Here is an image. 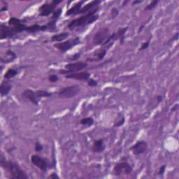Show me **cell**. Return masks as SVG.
I'll use <instances>...</instances> for the list:
<instances>
[{
  "instance_id": "cell-13",
  "label": "cell",
  "mask_w": 179,
  "mask_h": 179,
  "mask_svg": "<svg viewBox=\"0 0 179 179\" xmlns=\"http://www.w3.org/2000/svg\"><path fill=\"white\" fill-rule=\"evenodd\" d=\"M22 97L27 99L29 101H30L32 104H33L34 105L37 106L39 104V101L40 99L37 97L36 92H34L31 89H26L22 92L21 94Z\"/></svg>"
},
{
  "instance_id": "cell-32",
  "label": "cell",
  "mask_w": 179,
  "mask_h": 179,
  "mask_svg": "<svg viewBox=\"0 0 179 179\" xmlns=\"http://www.w3.org/2000/svg\"><path fill=\"white\" fill-rule=\"evenodd\" d=\"M88 86L90 87H92V88H94V87H97L98 86V82L94 80L93 78H90L88 81Z\"/></svg>"
},
{
  "instance_id": "cell-34",
  "label": "cell",
  "mask_w": 179,
  "mask_h": 179,
  "mask_svg": "<svg viewBox=\"0 0 179 179\" xmlns=\"http://www.w3.org/2000/svg\"><path fill=\"white\" fill-rule=\"evenodd\" d=\"M150 41L148 40V41H146V42H144V43H143L142 44H141V48H139V51H143V50L147 49L148 48V47H149V45H150Z\"/></svg>"
},
{
  "instance_id": "cell-16",
  "label": "cell",
  "mask_w": 179,
  "mask_h": 179,
  "mask_svg": "<svg viewBox=\"0 0 179 179\" xmlns=\"http://www.w3.org/2000/svg\"><path fill=\"white\" fill-rule=\"evenodd\" d=\"M12 88L11 82L9 80H4L2 82L0 86V93L2 97L8 95Z\"/></svg>"
},
{
  "instance_id": "cell-15",
  "label": "cell",
  "mask_w": 179,
  "mask_h": 179,
  "mask_svg": "<svg viewBox=\"0 0 179 179\" xmlns=\"http://www.w3.org/2000/svg\"><path fill=\"white\" fill-rule=\"evenodd\" d=\"M100 4H101L100 0H93V1L89 2L88 4H86L83 7H82L80 11L78 13V15L88 13L89 11H92L93 9L97 7Z\"/></svg>"
},
{
  "instance_id": "cell-41",
  "label": "cell",
  "mask_w": 179,
  "mask_h": 179,
  "mask_svg": "<svg viewBox=\"0 0 179 179\" xmlns=\"http://www.w3.org/2000/svg\"><path fill=\"white\" fill-rule=\"evenodd\" d=\"M7 9H8V6H7V5H6V6H4L2 7V9H1V12L6 11H7Z\"/></svg>"
},
{
  "instance_id": "cell-18",
  "label": "cell",
  "mask_w": 179,
  "mask_h": 179,
  "mask_svg": "<svg viewBox=\"0 0 179 179\" xmlns=\"http://www.w3.org/2000/svg\"><path fill=\"white\" fill-rule=\"evenodd\" d=\"M48 26L47 25H39L38 24H34L33 25L27 26L26 32L28 33H36L38 32H44L48 31Z\"/></svg>"
},
{
  "instance_id": "cell-19",
  "label": "cell",
  "mask_w": 179,
  "mask_h": 179,
  "mask_svg": "<svg viewBox=\"0 0 179 179\" xmlns=\"http://www.w3.org/2000/svg\"><path fill=\"white\" fill-rule=\"evenodd\" d=\"M83 1H80L78 2H77L76 4H74L71 8L69 9L68 11L66 12L65 15L67 16H71V15H78V13L80 11V10L82 8V6H83Z\"/></svg>"
},
{
  "instance_id": "cell-42",
  "label": "cell",
  "mask_w": 179,
  "mask_h": 179,
  "mask_svg": "<svg viewBox=\"0 0 179 179\" xmlns=\"http://www.w3.org/2000/svg\"><path fill=\"white\" fill-rule=\"evenodd\" d=\"M144 27H145V26H144V25H141V27H139V28L138 29V33H140V32H141V31H142Z\"/></svg>"
},
{
  "instance_id": "cell-2",
  "label": "cell",
  "mask_w": 179,
  "mask_h": 179,
  "mask_svg": "<svg viewBox=\"0 0 179 179\" xmlns=\"http://www.w3.org/2000/svg\"><path fill=\"white\" fill-rule=\"evenodd\" d=\"M98 11L99 7L97 6L84 16L71 21L68 24L67 27L71 30H73L76 27H83L88 25L93 24L94 22L97 21L99 19V15L97 14V12Z\"/></svg>"
},
{
  "instance_id": "cell-37",
  "label": "cell",
  "mask_w": 179,
  "mask_h": 179,
  "mask_svg": "<svg viewBox=\"0 0 179 179\" xmlns=\"http://www.w3.org/2000/svg\"><path fill=\"white\" fill-rule=\"evenodd\" d=\"M48 178H51V179H59V176L57 174V173L55 172H53V173H52L51 175H50Z\"/></svg>"
},
{
  "instance_id": "cell-24",
  "label": "cell",
  "mask_w": 179,
  "mask_h": 179,
  "mask_svg": "<svg viewBox=\"0 0 179 179\" xmlns=\"http://www.w3.org/2000/svg\"><path fill=\"white\" fill-rule=\"evenodd\" d=\"M36 94L37 97H38L39 99L41 98H47V97H51L53 95V93H50V92L47 91V90H39L36 91Z\"/></svg>"
},
{
  "instance_id": "cell-8",
  "label": "cell",
  "mask_w": 179,
  "mask_h": 179,
  "mask_svg": "<svg viewBox=\"0 0 179 179\" xmlns=\"http://www.w3.org/2000/svg\"><path fill=\"white\" fill-rule=\"evenodd\" d=\"M132 166L127 162H118L114 166L113 174L115 176H120L122 174L129 175L132 172Z\"/></svg>"
},
{
  "instance_id": "cell-31",
  "label": "cell",
  "mask_w": 179,
  "mask_h": 179,
  "mask_svg": "<svg viewBox=\"0 0 179 179\" xmlns=\"http://www.w3.org/2000/svg\"><path fill=\"white\" fill-rule=\"evenodd\" d=\"M43 149H44L43 145H42L39 141H36L35 144H34V150H35L36 152L40 153L43 150Z\"/></svg>"
},
{
  "instance_id": "cell-29",
  "label": "cell",
  "mask_w": 179,
  "mask_h": 179,
  "mask_svg": "<svg viewBox=\"0 0 179 179\" xmlns=\"http://www.w3.org/2000/svg\"><path fill=\"white\" fill-rule=\"evenodd\" d=\"M159 3V0H153L150 2V4H148L147 6H146L145 10L146 11H151V10H153V9H155V7L157 6V5Z\"/></svg>"
},
{
  "instance_id": "cell-12",
  "label": "cell",
  "mask_w": 179,
  "mask_h": 179,
  "mask_svg": "<svg viewBox=\"0 0 179 179\" xmlns=\"http://www.w3.org/2000/svg\"><path fill=\"white\" fill-rule=\"evenodd\" d=\"M16 34L12 27L7 26L3 23L0 25V39L2 40L5 39L13 38Z\"/></svg>"
},
{
  "instance_id": "cell-28",
  "label": "cell",
  "mask_w": 179,
  "mask_h": 179,
  "mask_svg": "<svg viewBox=\"0 0 179 179\" xmlns=\"http://www.w3.org/2000/svg\"><path fill=\"white\" fill-rule=\"evenodd\" d=\"M62 12H63V9H62V8H59L57 9L53 13V16L51 17V21L57 22V21H58V20L59 18V16H61Z\"/></svg>"
},
{
  "instance_id": "cell-30",
  "label": "cell",
  "mask_w": 179,
  "mask_h": 179,
  "mask_svg": "<svg viewBox=\"0 0 179 179\" xmlns=\"http://www.w3.org/2000/svg\"><path fill=\"white\" fill-rule=\"evenodd\" d=\"M118 15H119V10L117 8H113L111 9V13H110V18L115 19Z\"/></svg>"
},
{
  "instance_id": "cell-23",
  "label": "cell",
  "mask_w": 179,
  "mask_h": 179,
  "mask_svg": "<svg viewBox=\"0 0 179 179\" xmlns=\"http://www.w3.org/2000/svg\"><path fill=\"white\" fill-rule=\"evenodd\" d=\"M18 71L13 68H10L6 71V73L4 74V78L5 80H10V79L14 78L15 76H17Z\"/></svg>"
},
{
  "instance_id": "cell-7",
  "label": "cell",
  "mask_w": 179,
  "mask_h": 179,
  "mask_svg": "<svg viewBox=\"0 0 179 179\" xmlns=\"http://www.w3.org/2000/svg\"><path fill=\"white\" fill-rule=\"evenodd\" d=\"M109 36H110V30L108 27L99 29L93 36V43L94 46H99V45L102 46Z\"/></svg>"
},
{
  "instance_id": "cell-5",
  "label": "cell",
  "mask_w": 179,
  "mask_h": 179,
  "mask_svg": "<svg viewBox=\"0 0 179 179\" xmlns=\"http://www.w3.org/2000/svg\"><path fill=\"white\" fill-rule=\"evenodd\" d=\"M88 66L86 62H76V63H71L66 64L64 66V70H62L59 73L63 74H68L71 73H76V72L81 71L87 68Z\"/></svg>"
},
{
  "instance_id": "cell-27",
  "label": "cell",
  "mask_w": 179,
  "mask_h": 179,
  "mask_svg": "<svg viewBox=\"0 0 179 179\" xmlns=\"http://www.w3.org/2000/svg\"><path fill=\"white\" fill-rule=\"evenodd\" d=\"M108 48H106L105 49L99 50V51L96 52L95 56L97 57V59H96L95 61L102 60V59L104 58V57H105L106 53H107V49Z\"/></svg>"
},
{
  "instance_id": "cell-14",
  "label": "cell",
  "mask_w": 179,
  "mask_h": 179,
  "mask_svg": "<svg viewBox=\"0 0 179 179\" xmlns=\"http://www.w3.org/2000/svg\"><path fill=\"white\" fill-rule=\"evenodd\" d=\"M65 77L67 79H74V80L87 81L90 78V74L88 71L76 72V73L66 74Z\"/></svg>"
},
{
  "instance_id": "cell-20",
  "label": "cell",
  "mask_w": 179,
  "mask_h": 179,
  "mask_svg": "<svg viewBox=\"0 0 179 179\" xmlns=\"http://www.w3.org/2000/svg\"><path fill=\"white\" fill-rule=\"evenodd\" d=\"M128 27H120L116 32V40L118 39L120 44H123L125 39V33L128 31Z\"/></svg>"
},
{
  "instance_id": "cell-17",
  "label": "cell",
  "mask_w": 179,
  "mask_h": 179,
  "mask_svg": "<svg viewBox=\"0 0 179 179\" xmlns=\"http://www.w3.org/2000/svg\"><path fill=\"white\" fill-rule=\"evenodd\" d=\"M105 148L106 146L104 145V139H99L94 141L93 145V148H92V150H93V153H101L104 152Z\"/></svg>"
},
{
  "instance_id": "cell-25",
  "label": "cell",
  "mask_w": 179,
  "mask_h": 179,
  "mask_svg": "<svg viewBox=\"0 0 179 179\" xmlns=\"http://www.w3.org/2000/svg\"><path fill=\"white\" fill-rule=\"evenodd\" d=\"M94 120L92 117H87V118H82L80 120V124L81 125L86 127H91L94 125Z\"/></svg>"
},
{
  "instance_id": "cell-21",
  "label": "cell",
  "mask_w": 179,
  "mask_h": 179,
  "mask_svg": "<svg viewBox=\"0 0 179 179\" xmlns=\"http://www.w3.org/2000/svg\"><path fill=\"white\" fill-rule=\"evenodd\" d=\"M69 36V32H62V33L56 34H54V35L51 37V41L52 42H63L64 40H65L66 39L68 38Z\"/></svg>"
},
{
  "instance_id": "cell-38",
  "label": "cell",
  "mask_w": 179,
  "mask_h": 179,
  "mask_svg": "<svg viewBox=\"0 0 179 179\" xmlns=\"http://www.w3.org/2000/svg\"><path fill=\"white\" fill-rule=\"evenodd\" d=\"M178 39V32H177V33H176L174 35H173V36L171 38L169 41V42H171V41H177Z\"/></svg>"
},
{
  "instance_id": "cell-44",
  "label": "cell",
  "mask_w": 179,
  "mask_h": 179,
  "mask_svg": "<svg viewBox=\"0 0 179 179\" xmlns=\"http://www.w3.org/2000/svg\"><path fill=\"white\" fill-rule=\"evenodd\" d=\"M128 2H129V1H124V2H123V5H122V7L125 6V4H126L127 3H128Z\"/></svg>"
},
{
  "instance_id": "cell-36",
  "label": "cell",
  "mask_w": 179,
  "mask_h": 179,
  "mask_svg": "<svg viewBox=\"0 0 179 179\" xmlns=\"http://www.w3.org/2000/svg\"><path fill=\"white\" fill-rule=\"evenodd\" d=\"M166 165H164L162 166H161L160 169H159V171H158V175L159 176H161V175H163L164 173L165 172V170H166Z\"/></svg>"
},
{
  "instance_id": "cell-9",
  "label": "cell",
  "mask_w": 179,
  "mask_h": 179,
  "mask_svg": "<svg viewBox=\"0 0 179 179\" xmlns=\"http://www.w3.org/2000/svg\"><path fill=\"white\" fill-rule=\"evenodd\" d=\"M31 162L39 169L46 172L49 166V162L46 158H43L39 155H32L31 156Z\"/></svg>"
},
{
  "instance_id": "cell-43",
  "label": "cell",
  "mask_w": 179,
  "mask_h": 179,
  "mask_svg": "<svg viewBox=\"0 0 179 179\" xmlns=\"http://www.w3.org/2000/svg\"><path fill=\"white\" fill-rule=\"evenodd\" d=\"M178 104H176V105L173 106V107L172 108V109H171V111H175L176 109H178Z\"/></svg>"
},
{
  "instance_id": "cell-6",
  "label": "cell",
  "mask_w": 179,
  "mask_h": 179,
  "mask_svg": "<svg viewBox=\"0 0 179 179\" xmlns=\"http://www.w3.org/2000/svg\"><path fill=\"white\" fill-rule=\"evenodd\" d=\"M80 44H81L80 37L77 36L74 39H71L65 41L55 44L54 45V47L57 49H58L59 51L62 52V53H66L67 51H69V50H71V48H73L74 47L76 46L77 45Z\"/></svg>"
},
{
  "instance_id": "cell-33",
  "label": "cell",
  "mask_w": 179,
  "mask_h": 179,
  "mask_svg": "<svg viewBox=\"0 0 179 179\" xmlns=\"http://www.w3.org/2000/svg\"><path fill=\"white\" fill-rule=\"evenodd\" d=\"M59 77L56 74H52V75L48 76V81L51 83H55V82L58 81Z\"/></svg>"
},
{
  "instance_id": "cell-1",
  "label": "cell",
  "mask_w": 179,
  "mask_h": 179,
  "mask_svg": "<svg viewBox=\"0 0 179 179\" xmlns=\"http://www.w3.org/2000/svg\"><path fill=\"white\" fill-rule=\"evenodd\" d=\"M0 165L8 173L10 178L13 179H27L28 176L22 169L18 164L11 160H7L4 155H1Z\"/></svg>"
},
{
  "instance_id": "cell-10",
  "label": "cell",
  "mask_w": 179,
  "mask_h": 179,
  "mask_svg": "<svg viewBox=\"0 0 179 179\" xmlns=\"http://www.w3.org/2000/svg\"><path fill=\"white\" fill-rule=\"evenodd\" d=\"M8 23L10 27H13V30L16 34L27 30V26L25 25V21H22V20L12 17L9 20Z\"/></svg>"
},
{
  "instance_id": "cell-40",
  "label": "cell",
  "mask_w": 179,
  "mask_h": 179,
  "mask_svg": "<svg viewBox=\"0 0 179 179\" xmlns=\"http://www.w3.org/2000/svg\"><path fill=\"white\" fill-rule=\"evenodd\" d=\"M143 1L142 0H134V1L132 2V5H136V4H141L142 3Z\"/></svg>"
},
{
  "instance_id": "cell-26",
  "label": "cell",
  "mask_w": 179,
  "mask_h": 179,
  "mask_svg": "<svg viewBox=\"0 0 179 179\" xmlns=\"http://www.w3.org/2000/svg\"><path fill=\"white\" fill-rule=\"evenodd\" d=\"M6 56L8 57V59H7L6 60H5L3 63H12V62L14 61L15 59L17 58L16 54L13 51H11V50H8V51L6 52Z\"/></svg>"
},
{
  "instance_id": "cell-22",
  "label": "cell",
  "mask_w": 179,
  "mask_h": 179,
  "mask_svg": "<svg viewBox=\"0 0 179 179\" xmlns=\"http://www.w3.org/2000/svg\"><path fill=\"white\" fill-rule=\"evenodd\" d=\"M125 116H124V114L120 113H118V117H117L115 122H114L113 125L115 128H120V127L123 126L124 124H125Z\"/></svg>"
},
{
  "instance_id": "cell-3",
  "label": "cell",
  "mask_w": 179,
  "mask_h": 179,
  "mask_svg": "<svg viewBox=\"0 0 179 179\" xmlns=\"http://www.w3.org/2000/svg\"><path fill=\"white\" fill-rule=\"evenodd\" d=\"M81 88L78 85H73L62 88L58 92V97L61 99H70L80 93Z\"/></svg>"
},
{
  "instance_id": "cell-11",
  "label": "cell",
  "mask_w": 179,
  "mask_h": 179,
  "mask_svg": "<svg viewBox=\"0 0 179 179\" xmlns=\"http://www.w3.org/2000/svg\"><path fill=\"white\" fill-rule=\"evenodd\" d=\"M148 145L146 141L143 140L138 141L130 148V150L134 155H140L146 153L148 150Z\"/></svg>"
},
{
  "instance_id": "cell-39",
  "label": "cell",
  "mask_w": 179,
  "mask_h": 179,
  "mask_svg": "<svg viewBox=\"0 0 179 179\" xmlns=\"http://www.w3.org/2000/svg\"><path fill=\"white\" fill-rule=\"evenodd\" d=\"M162 95H160V94H158V95H157L156 96V99H157V101H158V103H160L162 101Z\"/></svg>"
},
{
  "instance_id": "cell-4",
  "label": "cell",
  "mask_w": 179,
  "mask_h": 179,
  "mask_svg": "<svg viewBox=\"0 0 179 179\" xmlns=\"http://www.w3.org/2000/svg\"><path fill=\"white\" fill-rule=\"evenodd\" d=\"M63 2V0H53L50 3H45L39 7V12L40 16H48L55 11L56 7L59 4Z\"/></svg>"
},
{
  "instance_id": "cell-35",
  "label": "cell",
  "mask_w": 179,
  "mask_h": 179,
  "mask_svg": "<svg viewBox=\"0 0 179 179\" xmlns=\"http://www.w3.org/2000/svg\"><path fill=\"white\" fill-rule=\"evenodd\" d=\"M80 58H81V53H77L73 55L72 56H71L70 58H69V59L71 61H76Z\"/></svg>"
}]
</instances>
